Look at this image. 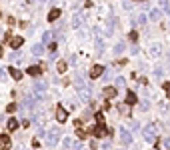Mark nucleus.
<instances>
[{
  "mask_svg": "<svg viewBox=\"0 0 170 150\" xmlns=\"http://www.w3.org/2000/svg\"><path fill=\"white\" fill-rule=\"evenodd\" d=\"M6 110H8V112H14V110H16V106H14V104H8V106H6Z\"/></svg>",
  "mask_w": 170,
  "mask_h": 150,
  "instance_id": "30",
  "label": "nucleus"
},
{
  "mask_svg": "<svg viewBox=\"0 0 170 150\" xmlns=\"http://www.w3.org/2000/svg\"><path fill=\"white\" fill-rule=\"evenodd\" d=\"M6 124H8V130H14V128L18 126V122H16V120H14V118H10V120H8V122H6Z\"/></svg>",
  "mask_w": 170,
  "mask_h": 150,
  "instance_id": "21",
  "label": "nucleus"
},
{
  "mask_svg": "<svg viewBox=\"0 0 170 150\" xmlns=\"http://www.w3.org/2000/svg\"><path fill=\"white\" fill-rule=\"evenodd\" d=\"M8 142H10V138H8V136H0V144H4V146H6Z\"/></svg>",
  "mask_w": 170,
  "mask_h": 150,
  "instance_id": "25",
  "label": "nucleus"
},
{
  "mask_svg": "<svg viewBox=\"0 0 170 150\" xmlns=\"http://www.w3.org/2000/svg\"><path fill=\"white\" fill-rule=\"evenodd\" d=\"M140 108H142V110H148V108H150V102H148V100H142V102H140Z\"/></svg>",
  "mask_w": 170,
  "mask_h": 150,
  "instance_id": "24",
  "label": "nucleus"
},
{
  "mask_svg": "<svg viewBox=\"0 0 170 150\" xmlns=\"http://www.w3.org/2000/svg\"><path fill=\"white\" fill-rule=\"evenodd\" d=\"M102 74H104V66H100V64L92 66V70H90V76H92V78H100Z\"/></svg>",
  "mask_w": 170,
  "mask_h": 150,
  "instance_id": "4",
  "label": "nucleus"
},
{
  "mask_svg": "<svg viewBox=\"0 0 170 150\" xmlns=\"http://www.w3.org/2000/svg\"><path fill=\"white\" fill-rule=\"evenodd\" d=\"M118 150H122V148H118Z\"/></svg>",
  "mask_w": 170,
  "mask_h": 150,
  "instance_id": "35",
  "label": "nucleus"
},
{
  "mask_svg": "<svg viewBox=\"0 0 170 150\" xmlns=\"http://www.w3.org/2000/svg\"><path fill=\"white\" fill-rule=\"evenodd\" d=\"M102 50H104V44H102V40H96V52L100 54Z\"/></svg>",
  "mask_w": 170,
  "mask_h": 150,
  "instance_id": "23",
  "label": "nucleus"
},
{
  "mask_svg": "<svg viewBox=\"0 0 170 150\" xmlns=\"http://www.w3.org/2000/svg\"><path fill=\"white\" fill-rule=\"evenodd\" d=\"M154 74H156V78H162V76H160V74H162V70H160V68L154 70Z\"/></svg>",
  "mask_w": 170,
  "mask_h": 150,
  "instance_id": "31",
  "label": "nucleus"
},
{
  "mask_svg": "<svg viewBox=\"0 0 170 150\" xmlns=\"http://www.w3.org/2000/svg\"><path fill=\"white\" fill-rule=\"evenodd\" d=\"M42 2H46V0H42Z\"/></svg>",
  "mask_w": 170,
  "mask_h": 150,
  "instance_id": "34",
  "label": "nucleus"
},
{
  "mask_svg": "<svg viewBox=\"0 0 170 150\" xmlns=\"http://www.w3.org/2000/svg\"><path fill=\"white\" fill-rule=\"evenodd\" d=\"M22 42H24V40L20 38V36H12L10 46H12V48H20V46H22Z\"/></svg>",
  "mask_w": 170,
  "mask_h": 150,
  "instance_id": "8",
  "label": "nucleus"
},
{
  "mask_svg": "<svg viewBox=\"0 0 170 150\" xmlns=\"http://www.w3.org/2000/svg\"><path fill=\"white\" fill-rule=\"evenodd\" d=\"M118 108H120V112H122L124 116H128V114H130V106H128V104H124V102H122L120 106H118Z\"/></svg>",
  "mask_w": 170,
  "mask_h": 150,
  "instance_id": "17",
  "label": "nucleus"
},
{
  "mask_svg": "<svg viewBox=\"0 0 170 150\" xmlns=\"http://www.w3.org/2000/svg\"><path fill=\"white\" fill-rule=\"evenodd\" d=\"M42 52H44V44H34L32 46V54L38 56V54H42Z\"/></svg>",
  "mask_w": 170,
  "mask_h": 150,
  "instance_id": "12",
  "label": "nucleus"
},
{
  "mask_svg": "<svg viewBox=\"0 0 170 150\" xmlns=\"http://www.w3.org/2000/svg\"><path fill=\"white\" fill-rule=\"evenodd\" d=\"M136 102V94L134 92H128L126 94V104H134Z\"/></svg>",
  "mask_w": 170,
  "mask_h": 150,
  "instance_id": "18",
  "label": "nucleus"
},
{
  "mask_svg": "<svg viewBox=\"0 0 170 150\" xmlns=\"http://www.w3.org/2000/svg\"><path fill=\"white\" fill-rule=\"evenodd\" d=\"M114 52H116V54H122V52H124V42L116 44V46H114Z\"/></svg>",
  "mask_w": 170,
  "mask_h": 150,
  "instance_id": "19",
  "label": "nucleus"
},
{
  "mask_svg": "<svg viewBox=\"0 0 170 150\" xmlns=\"http://www.w3.org/2000/svg\"><path fill=\"white\" fill-rule=\"evenodd\" d=\"M58 16H60V10H58V8H52L50 14H48V20H56Z\"/></svg>",
  "mask_w": 170,
  "mask_h": 150,
  "instance_id": "15",
  "label": "nucleus"
},
{
  "mask_svg": "<svg viewBox=\"0 0 170 150\" xmlns=\"http://www.w3.org/2000/svg\"><path fill=\"white\" fill-rule=\"evenodd\" d=\"M0 56H2V48H0Z\"/></svg>",
  "mask_w": 170,
  "mask_h": 150,
  "instance_id": "33",
  "label": "nucleus"
},
{
  "mask_svg": "<svg viewBox=\"0 0 170 150\" xmlns=\"http://www.w3.org/2000/svg\"><path fill=\"white\" fill-rule=\"evenodd\" d=\"M116 86H124V78H122V76L116 78Z\"/></svg>",
  "mask_w": 170,
  "mask_h": 150,
  "instance_id": "27",
  "label": "nucleus"
},
{
  "mask_svg": "<svg viewBox=\"0 0 170 150\" xmlns=\"http://www.w3.org/2000/svg\"><path fill=\"white\" fill-rule=\"evenodd\" d=\"M106 134V128L102 126V124H98V126L94 128V136H104Z\"/></svg>",
  "mask_w": 170,
  "mask_h": 150,
  "instance_id": "13",
  "label": "nucleus"
},
{
  "mask_svg": "<svg viewBox=\"0 0 170 150\" xmlns=\"http://www.w3.org/2000/svg\"><path fill=\"white\" fill-rule=\"evenodd\" d=\"M18 58H20V52H18V50H16V52H12V54H10V60H18Z\"/></svg>",
  "mask_w": 170,
  "mask_h": 150,
  "instance_id": "26",
  "label": "nucleus"
},
{
  "mask_svg": "<svg viewBox=\"0 0 170 150\" xmlns=\"http://www.w3.org/2000/svg\"><path fill=\"white\" fill-rule=\"evenodd\" d=\"M46 88H48V84H46V80H36V82H34V90H36L38 94L46 92Z\"/></svg>",
  "mask_w": 170,
  "mask_h": 150,
  "instance_id": "3",
  "label": "nucleus"
},
{
  "mask_svg": "<svg viewBox=\"0 0 170 150\" xmlns=\"http://www.w3.org/2000/svg\"><path fill=\"white\" fill-rule=\"evenodd\" d=\"M10 76L14 78V80H20V78H22L24 74H22V72H20L18 68H12V66H10Z\"/></svg>",
  "mask_w": 170,
  "mask_h": 150,
  "instance_id": "9",
  "label": "nucleus"
},
{
  "mask_svg": "<svg viewBox=\"0 0 170 150\" xmlns=\"http://www.w3.org/2000/svg\"><path fill=\"white\" fill-rule=\"evenodd\" d=\"M50 38H52V32H44V36H42V44H48Z\"/></svg>",
  "mask_w": 170,
  "mask_h": 150,
  "instance_id": "20",
  "label": "nucleus"
},
{
  "mask_svg": "<svg viewBox=\"0 0 170 150\" xmlns=\"http://www.w3.org/2000/svg\"><path fill=\"white\" fill-rule=\"evenodd\" d=\"M72 146H74L72 138H64V140H62V150H70Z\"/></svg>",
  "mask_w": 170,
  "mask_h": 150,
  "instance_id": "11",
  "label": "nucleus"
},
{
  "mask_svg": "<svg viewBox=\"0 0 170 150\" xmlns=\"http://www.w3.org/2000/svg\"><path fill=\"white\" fill-rule=\"evenodd\" d=\"M82 20H84V16H82L80 12H76V14L72 16V26H74V28H78L80 24H82Z\"/></svg>",
  "mask_w": 170,
  "mask_h": 150,
  "instance_id": "7",
  "label": "nucleus"
},
{
  "mask_svg": "<svg viewBox=\"0 0 170 150\" xmlns=\"http://www.w3.org/2000/svg\"><path fill=\"white\" fill-rule=\"evenodd\" d=\"M44 140H46V144H48V146H54L58 140H60V128H52V130L46 134Z\"/></svg>",
  "mask_w": 170,
  "mask_h": 150,
  "instance_id": "1",
  "label": "nucleus"
},
{
  "mask_svg": "<svg viewBox=\"0 0 170 150\" xmlns=\"http://www.w3.org/2000/svg\"><path fill=\"white\" fill-rule=\"evenodd\" d=\"M160 16H162V12L158 8H154V10L150 12V20H160Z\"/></svg>",
  "mask_w": 170,
  "mask_h": 150,
  "instance_id": "14",
  "label": "nucleus"
},
{
  "mask_svg": "<svg viewBox=\"0 0 170 150\" xmlns=\"http://www.w3.org/2000/svg\"><path fill=\"white\" fill-rule=\"evenodd\" d=\"M28 2H30V0H28Z\"/></svg>",
  "mask_w": 170,
  "mask_h": 150,
  "instance_id": "36",
  "label": "nucleus"
},
{
  "mask_svg": "<svg viewBox=\"0 0 170 150\" xmlns=\"http://www.w3.org/2000/svg\"><path fill=\"white\" fill-rule=\"evenodd\" d=\"M168 14H170V4H168Z\"/></svg>",
  "mask_w": 170,
  "mask_h": 150,
  "instance_id": "32",
  "label": "nucleus"
},
{
  "mask_svg": "<svg viewBox=\"0 0 170 150\" xmlns=\"http://www.w3.org/2000/svg\"><path fill=\"white\" fill-rule=\"evenodd\" d=\"M104 94H106V98H114V96H116V88H112V86H106V88H104Z\"/></svg>",
  "mask_w": 170,
  "mask_h": 150,
  "instance_id": "10",
  "label": "nucleus"
},
{
  "mask_svg": "<svg viewBox=\"0 0 170 150\" xmlns=\"http://www.w3.org/2000/svg\"><path fill=\"white\" fill-rule=\"evenodd\" d=\"M156 124H148L144 130H142V136H144V140H148V142H154V138H156Z\"/></svg>",
  "mask_w": 170,
  "mask_h": 150,
  "instance_id": "2",
  "label": "nucleus"
},
{
  "mask_svg": "<svg viewBox=\"0 0 170 150\" xmlns=\"http://www.w3.org/2000/svg\"><path fill=\"white\" fill-rule=\"evenodd\" d=\"M162 146H164V148H170V138H164V140H162Z\"/></svg>",
  "mask_w": 170,
  "mask_h": 150,
  "instance_id": "28",
  "label": "nucleus"
},
{
  "mask_svg": "<svg viewBox=\"0 0 170 150\" xmlns=\"http://www.w3.org/2000/svg\"><path fill=\"white\" fill-rule=\"evenodd\" d=\"M120 140H122L124 144H130V142H132V134H130L128 130H124V128H122V130H120Z\"/></svg>",
  "mask_w": 170,
  "mask_h": 150,
  "instance_id": "5",
  "label": "nucleus"
},
{
  "mask_svg": "<svg viewBox=\"0 0 170 150\" xmlns=\"http://www.w3.org/2000/svg\"><path fill=\"white\" fill-rule=\"evenodd\" d=\"M56 70H58V72H64V70H66V62H58Z\"/></svg>",
  "mask_w": 170,
  "mask_h": 150,
  "instance_id": "22",
  "label": "nucleus"
},
{
  "mask_svg": "<svg viewBox=\"0 0 170 150\" xmlns=\"http://www.w3.org/2000/svg\"><path fill=\"white\" fill-rule=\"evenodd\" d=\"M164 90H166V96L170 98V82H168V84H164Z\"/></svg>",
  "mask_w": 170,
  "mask_h": 150,
  "instance_id": "29",
  "label": "nucleus"
},
{
  "mask_svg": "<svg viewBox=\"0 0 170 150\" xmlns=\"http://www.w3.org/2000/svg\"><path fill=\"white\" fill-rule=\"evenodd\" d=\"M40 72H42V70L38 68V66H30V68H28V74H30V76H40Z\"/></svg>",
  "mask_w": 170,
  "mask_h": 150,
  "instance_id": "16",
  "label": "nucleus"
},
{
  "mask_svg": "<svg viewBox=\"0 0 170 150\" xmlns=\"http://www.w3.org/2000/svg\"><path fill=\"white\" fill-rule=\"evenodd\" d=\"M66 110H64V108H62V106H58V110H56V120L58 122H60V124H62V122H64V120H66Z\"/></svg>",
  "mask_w": 170,
  "mask_h": 150,
  "instance_id": "6",
  "label": "nucleus"
}]
</instances>
